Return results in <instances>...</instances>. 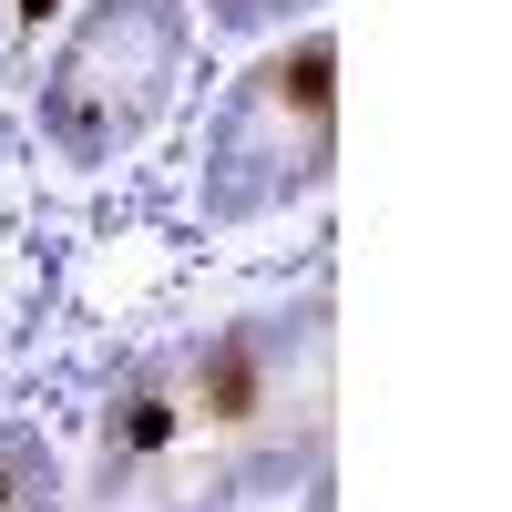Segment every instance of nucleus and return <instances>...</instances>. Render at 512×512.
Instances as JSON below:
<instances>
[{
  "label": "nucleus",
  "instance_id": "1",
  "mask_svg": "<svg viewBox=\"0 0 512 512\" xmlns=\"http://www.w3.org/2000/svg\"><path fill=\"white\" fill-rule=\"evenodd\" d=\"M338 175V41L297 31L287 52L246 62L226 82L216 123H205V164H195V205L216 226L287 216Z\"/></svg>",
  "mask_w": 512,
  "mask_h": 512
},
{
  "label": "nucleus",
  "instance_id": "2",
  "mask_svg": "<svg viewBox=\"0 0 512 512\" xmlns=\"http://www.w3.org/2000/svg\"><path fill=\"white\" fill-rule=\"evenodd\" d=\"M185 62H195V0H93L41 62V144L82 175L134 154L175 113Z\"/></svg>",
  "mask_w": 512,
  "mask_h": 512
},
{
  "label": "nucleus",
  "instance_id": "3",
  "mask_svg": "<svg viewBox=\"0 0 512 512\" xmlns=\"http://www.w3.org/2000/svg\"><path fill=\"white\" fill-rule=\"evenodd\" d=\"M0 512H72L62 492V461L31 420H0Z\"/></svg>",
  "mask_w": 512,
  "mask_h": 512
},
{
  "label": "nucleus",
  "instance_id": "4",
  "mask_svg": "<svg viewBox=\"0 0 512 512\" xmlns=\"http://www.w3.org/2000/svg\"><path fill=\"white\" fill-rule=\"evenodd\" d=\"M52 21H62V0H0V93L31 72V52H41Z\"/></svg>",
  "mask_w": 512,
  "mask_h": 512
},
{
  "label": "nucleus",
  "instance_id": "5",
  "mask_svg": "<svg viewBox=\"0 0 512 512\" xmlns=\"http://www.w3.org/2000/svg\"><path fill=\"white\" fill-rule=\"evenodd\" d=\"M318 0H205V31H226V41H267L287 21H308Z\"/></svg>",
  "mask_w": 512,
  "mask_h": 512
}]
</instances>
